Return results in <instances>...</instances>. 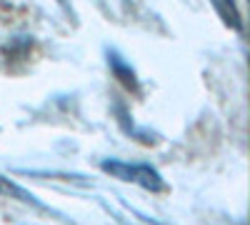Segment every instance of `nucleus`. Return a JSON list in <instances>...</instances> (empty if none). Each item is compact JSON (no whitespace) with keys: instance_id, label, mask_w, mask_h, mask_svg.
Returning a JSON list of instances; mask_svg holds the SVG:
<instances>
[{"instance_id":"nucleus-3","label":"nucleus","mask_w":250,"mask_h":225,"mask_svg":"<svg viewBox=\"0 0 250 225\" xmlns=\"http://www.w3.org/2000/svg\"><path fill=\"white\" fill-rule=\"evenodd\" d=\"M0 193H13V195H20V198H28L18 185H13V183H5L3 178H0Z\"/></svg>"},{"instance_id":"nucleus-1","label":"nucleus","mask_w":250,"mask_h":225,"mask_svg":"<svg viewBox=\"0 0 250 225\" xmlns=\"http://www.w3.org/2000/svg\"><path fill=\"white\" fill-rule=\"evenodd\" d=\"M103 170L110 173L118 180L138 183V185L148 188V190H163L165 188L163 178L150 165H135V163H123V160H105V163H103Z\"/></svg>"},{"instance_id":"nucleus-2","label":"nucleus","mask_w":250,"mask_h":225,"mask_svg":"<svg viewBox=\"0 0 250 225\" xmlns=\"http://www.w3.org/2000/svg\"><path fill=\"white\" fill-rule=\"evenodd\" d=\"M210 3H213L215 13L223 18L225 25H230V28L240 30V13H238V8H235L233 0H210Z\"/></svg>"}]
</instances>
